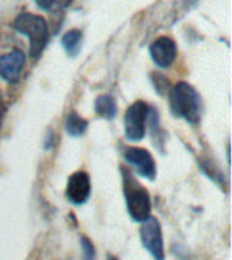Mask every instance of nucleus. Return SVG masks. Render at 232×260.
Segmentation results:
<instances>
[{
  "label": "nucleus",
  "instance_id": "nucleus-1",
  "mask_svg": "<svg viewBox=\"0 0 232 260\" xmlns=\"http://www.w3.org/2000/svg\"><path fill=\"white\" fill-rule=\"evenodd\" d=\"M170 109L175 117L183 118L189 123H198L202 113L201 96L193 85L179 81L170 89Z\"/></svg>",
  "mask_w": 232,
  "mask_h": 260
},
{
  "label": "nucleus",
  "instance_id": "nucleus-2",
  "mask_svg": "<svg viewBox=\"0 0 232 260\" xmlns=\"http://www.w3.org/2000/svg\"><path fill=\"white\" fill-rule=\"evenodd\" d=\"M12 27L18 32L27 37L30 41V56L33 58H38L41 53L44 52L49 40L46 20L36 14L22 12L15 18Z\"/></svg>",
  "mask_w": 232,
  "mask_h": 260
},
{
  "label": "nucleus",
  "instance_id": "nucleus-3",
  "mask_svg": "<svg viewBox=\"0 0 232 260\" xmlns=\"http://www.w3.org/2000/svg\"><path fill=\"white\" fill-rule=\"evenodd\" d=\"M122 186L130 217L136 222H144L151 217V198L148 190L126 170H122Z\"/></svg>",
  "mask_w": 232,
  "mask_h": 260
},
{
  "label": "nucleus",
  "instance_id": "nucleus-4",
  "mask_svg": "<svg viewBox=\"0 0 232 260\" xmlns=\"http://www.w3.org/2000/svg\"><path fill=\"white\" fill-rule=\"evenodd\" d=\"M148 106L146 102L137 101L129 106L124 118L125 136L130 141H140L146 136V123L148 118Z\"/></svg>",
  "mask_w": 232,
  "mask_h": 260
},
{
  "label": "nucleus",
  "instance_id": "nucleus-5",
  "mask_svg": "<svg viewBox=\"0 0 232 260\" xmlns=\"http://www.w3.org/2000/svg\"><path fill=\"white\" fill-rule=\"evenodd\" d=\"M141 243L155 260H164V241L160 222L155 217H150L140 228Z\"/></svg>",
  "mask_w": 232,
  "mask_h": 260
},
{
  "label": "nucleus",
  "instance_id": "nucleus-6",
  "mask_svg": "<svg viewBox=\"0 0 232 260\" xmlns=\"http://www.w3.org/2000/svg\"><path fill=\"white\" fill-rule=\"evenodd\" d=\"M124 158L130 166H133L138 174L144 178L150 180H154L156 178V164H155L154 157L144 148L128 146L124 150Z\"/></svg>",
  "mask_w": 232,
  "mask_h": 260
},
{
  "label": "nucleus",
  "instance_id": "nucleus-7",
  "mask_svg": "<svg viewBox=\"0 0 232 260\" xmlns=\"http://www.w3.org/2000/svg\"><path fill=\"white\" fill-rule=\"evenodd\" d=\"M90 194H91V180L84 171H77L69 176L67 190H65V195L69 202L80 206L87 202Z\"/></svg>",
  "mask_w": 232,
  "mask_h": 260
},
{
  "label": "nucleus",
  "instance_id": "nucleus-8",
  "mask_svg": "<svg viewBox=\"0 0 232 260\" xmlns=\"http://www.w3.org/2000/svg\"><path fill=\"white\" fill-rule=\"evenodd\" d=\"M177 45L170 37H159L152 42L150 48V54L152 61L160 68H170L177 58Z\"/></svg>",
  "mask_w": 232,
  "mask_h": 260
},
{
  "label": "nucleus",
  "instance_id": "nucleus-9",
  "mask_svg": "<svg viewBox=\"0 0 232 260\" xmlns=\"http://www.w3.org/2000/svg\"><path fill=\"white\" fill-rule=\"evenodd\" d=\"M24 61H26L24 53L20 50H12L7 54H2L0 56V77L11 84L16 83L23 71Z\"/></svg>",
  "mask_w": 232,
  "mask_h": 260
},
{
  "label": "nucleus",
  "instance_id": "nucleus-10",
  "mask_svg": "<svg viewBox=\"0 0 232 260\" xmlns=\"http://www.w3.org/2000/svg\"><path fill=\"white\" fill-rule=\"evenodd\" d=\"M94 109L99 117L105 119H113L117 114V103L111 95H101L94 103Z\"/></svg>",
  "mask_w": 232,
  "mask_h": 260
},
{
  "label": "nucleus",
  "instance_id": "nucleus-11",
  "mask_svg": "<svg viewBox=\"0 0 232 260\" xmlns=\"http://www.w3.org/2000/svg\"><path fill=\"white\" fill-rule=\"evenodd\" d=\"M81 40H83V34L80 30H69L61 38V45L65 49V52L68 53V56H76L81 46Z\"/></svg>",
  "mask_w": 232,
  "mask_h": 260
},
{
  "label": "nucleus",
  "instance_id": "nucleus-12",
  "mask_svg": "<svg viewBox=\"0 0 232 260\" xmlns=\"http://www.w3.org/2000/svg\"><path fill=\"white\" fill-rule=\"evenodd\" d=\"M87 126H89V122L83 119L80 115H77L76 113L69 114L67 117V121H65V130L72 137L83 136L85 133V130H87Z\"/></svg>",
  "mask_w": 232,
  "mask_h": 260
},
{
  "label": "nucleus",
  "instance_id": "nucleus-13",
  "mask_svg": "<svg viewBox=\"0 0 232 260\" xmlns=\"http://www.w3.org/2000/svg\"><path fill=\"white\" fill-rule=\"evenodd\" d=\"M38 7L46 11H52V10H60V8L68 7L69 4L72 3V0H36Z\"/></svg>",
  "mask_w": 232,
  "mask_h": 260
},
{
  "label": "nucleus",
  "instance_id": "nucleus-14",
  "mask_svg": "<svg viewBox=\"0 0 232 260\" xmlns=\"http://www.w3.org/2000/svg\"><path fill=\"white\" fill-rule=\"evenodd\" d=\"M80 244H81V248H83V255H84V259L94 260V257H95V249H94L93 243H91L85 236H81Z\"/></svg>",
  "mask_w": 232,
  "mask_h": 260
},
{
  "label": "nucleus",
  "instance_id": "nucleus-15",
  "mask_svg": "<svg viewBox=\"0 0 232 260\" xmlns=\"http://www.w3.org/2000/svg\"><path fill=\"white\" fill-rule=\"evenodd\" d=\"M154 80H155V88L158 89L159 93H162V89H166L167 88V84H168V81L163 77V75H154Z\"/></svg>",
  "mask_w": 232,
  "mask_h": 260
},
{
  "label": "nucleus",
  "instance_id": "nucleus-16",
  "mask_svg": "<svg viewBox=\"0 0 232 260\" xmlns=\"http://www.w3.org/2000/svg\"><path fill=\"white\" fill-rule=\"evenodd\" d=\"M3 114H4V102H3V98H2V93H0V123H2V119H3Z\"/></svg>",
  "mask_w": 232,
  "mask_h": 260
},
{
  "label": "nucleus",
  "instance_id": "nucleus-17",
  "mask_svg": "<svg viewBox=\"0 0 232 260\" xmlns=\"http://www.w3.org/2000/svg\"><path fill=\"white\" fill-rule=\"evenodd\" d=\"M107 260H118V259H117V257H115V256H111V255H110L109 257H107Z\"/></svg>",
  "mask_w": 232,
  "mask_h": 260
}]
</instances>
